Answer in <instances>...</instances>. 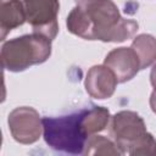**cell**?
Segmentation results:
<instances>
[{
    "mask_svg": "<svg viewBox=\"0 0 156 156\" xmlns=\"http://www.w3.org/2000/svg\"><path fill=\"white\" fill-rule=\"evenodd\" d=\"M85 110L82 108L61 117H43V136L45 143L60 152L83 155L89 136L82 124Z\"/></svg>",
    "mask_w": 156,
    "mask_h": 156,
    "instance_id": "obj_1",
    "label": "cell"
},
{
    "mask_svg": "<svg viewBox=\"0 0 156 156\" xmlns=\"http://www.w3.org/2000/svg\"><path fill=\"white\" fill-rule=\"evenodd\" d=\"M85 11L93 23L91 40L121 43L133 38L139 28L136 21L121 17L112 0H96L88 5Z\"/></svg>",
    "mask_w": 156,
    "mask_h": 156,
    "instance_id": "obj_2",
    "label": "cell"
},
{
    "mask_svg": "<svg viewBox=\"0 0 156 156\" xmlns=\"http://www.w3.org/2000/svg\"><path fill=\"white\" fill-rule=\"evenodd\" d=\"M51 55V39L33 32L5 41L1 46V65L6 71L22 72L45 62Z\"/></svg>",
    "mask_w": 156,
    "mask_h": 156,
    "instance_id": "obj_3",
    "label": "cell"
},
{
    "mask_svg": "<svg viewBox=\"0 0 156 156\" xmlns=\"http://www.w3.org/2000/svg\"><path fill=\"white\" fill-rule=\"evenodd\" d=\"M111 135L122 154H128L147 132L144 119L134 111L123 110L111 118Z\"/></svg>",
    "mask_w": 156,
    "mask_h": 156,
    "instance_id": "obj_4",
    "label": "cell"
},
{
    "mask_svg": "<svg viewBox=\"0 0 156 156\" xmlns=\"http://www.w3.org/2000/svg\"><path fill=\"white\" fill-rule=\"evenodd\" d=\"M23 5L27 22L32 26L33 32L43 34L51 40L55 39L58 32V0H23Z\"/></svg>",
    "mask_w": 156,
    "mask_h": 156,
    "instance_id": "obj_5",
    "label": "cell"
},
{
    "mask_svg": "<svg viewBox=\"0 0 156 156\" xmlns=\"http://www.w3.org/2000/svg\"><path fill=\"white\" fill-rule=\"evenodd\" d=\"M7 124L12 138L20 144H33L43 133V119L39 112L29 106L13 108L9 113Z\"/></svg>",
    "mask_w": 156,
    "mask_h": 156,
    "instance_id": "obj_6",
    "label": "cell"
},
{
    "mask_svg": "<svg viewBox=\"0 0 156 156\" xmlns=\"http://www.w3.org/2000/svg\"><path fill=\"white\" fill-rule=\"evenodd\" d=\"M117 77L118 83H126L134 78L140 69L139 57L132 48L121 46L111 50L104 61Z\"/></svg>",
    "mask_w": 156,
    "mask_h": 156,
    "instance_id": "obj_7",
    "label": "cell"
},
{
    "mask_svg": "<svg viewBox=\"0 0 156 156\" xmlns=\"http://www.w3.org/2000/svg\"><path fill=\"white\" fill-rule=\"evenodd\" d=\"M117 83V77L107 66L95 65L89 68L85 76L84 87L91 98L104 100L113 95Z\"/></svg>",
    "mask_w": 156,
    "mask_h": 156,
    "instance_id": "obj_8",
    "label": "cell"
},
{
    "mask_svg": "<svg viewBox=\"0 0 156 156\" xmlns=\"http://www.w3.org/2000/svg\"><path fill=\"white\" fill-rule=\"evenodd\" d=\"M27 21L23 1L21 0H4L0 5V30L1 40L12 29L22 26Z\"/></svg>",
    "mask_w": 156,
    "mask_h": 156,
    "instance_id": "obj_9",
    "label": "cell"
},
{
    "mask_svg": "<svg viewBox=\"0 0 156 156\" xmlns=\"http://www.w3.org/2000/svg\"><path fill=\"white\" fill-rule=\"evenodd\" d=\"M130 48L135 51V54L139 57L140 62V69H144L156 61V38L151 34H139L136 35Z\"/></svg>",
    "mask_w": 156,
    "mask_h": 156,
    "instance_id": "obj_10",
    "label": "cell"
},
{
    "mask_svg": "<svg viewBox=\"0 0 156 156\" xmlns=\"http://www.w3.org/2000/svg\"><path fill=\"white\" fill-rule=\"evenodd\" d=\"M66 26L68 32L72 34L80 37L87 40H91L93 33V23L85 11V9L80 6H76L68 13L66 20Z\"/></svg>",
    "mask_w": 156,
    "mask_h": 156,
    "instance_id": "obj_11",
    "label": "cell"
},
{
    "mask_svg": "<svg viewBox=\"0 0 156 156\" xmlns=\"http://www.w3.org/2000/svg\"><path fill=\"white\" fill-rule=\"evenodd\" d=\"M110 111L104 106H93L87 108L82 119L83 128L85 133L90 136L104 130L110 122Z\"/></svg>",
    "mask_w": 156,
    "mask_h": 156,
    "instance_id": "obj_12",
    "label": "cell"
},
{
    "mask_svg": "<svg viewBox=\"0 0 156 156\" xmlns=\"http://www.w3.org/2000/svg\"><path fill=\"white\" fill-rule=\"evenodd\" d=\"M83 155H88V156H108V155L117 156V155H122V152L115 141L110 140L106 136L93 134V135L88 136V139H87Z\"/></svg>",
    "mask_w": 156,
    "mask_h": 156,
    "instance_id": "obj_13",
    "label": "cell"
},
{
    "mask_svg": "<svg viewBox=\"0 0 156 156\" xmlns=\"http://www.w3.org/2000/svg\"><path fill=\"white\" fill-rule=\"evenodd\" d=\"M129 155H156V140L149 132L135 144L128 152Z\"/></svg>",
    "mask_w": 156,
    "mask_h": 156,
    "instance_id": "obj_14",
    "label": "cell"
},
{
    "mask_svg": "<svg viewBox=\"0 0 156 156\" xmlns=\"http://www.w3.org/2000/svg\"><path fill=\"white\" fill-rule=\"evenodd\" d=\"M150 82H151V85H152L154 90L156 91V63H154V66L151 68V72H150Z\"/></svg>",
    "mask_w": 156,
    "mask_h": 156,
    "instance_id": "obj_15",
    "label": "cell"
},
{
    "mask_svg": "<svg viewBox=\"0 0 156 156\" xmlns=\"http://www.w3.org/2000/svg\"><path fill=\"white\" fill-rule=\"evenodd\" d=\"M150 107H151L152 112L156 113V91L155 90L151 93V96H150Z\"/></svg>",
    "mask_w": 156,
    "mask_h": 156,
    "instance_id": "obj_16",
    "label": "cell"
},
{
    "mask_svg": "<svg viewBox=\"0 0 156 156\" xmlns=\"http://www.w3.org/2000/svg\"><path fill=\"white\" fill-rule=\"evenodd\" d=\"M74 1H76L77 6H80V7L85 9L88 5H90L91 2H94V1H96V0H74Z\"/></svg>",
    "mask_w": 156,
    "mask_h": 156,
    "instance_id": "obj_17",
    "label": "cell"
}]
</instances>
